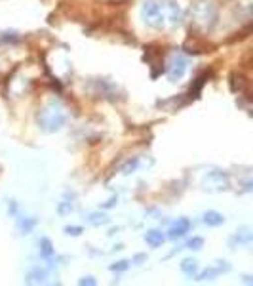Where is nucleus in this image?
<instances>
[{
  "instance_id": "3",
  "label": "nucleus",
  "mask_w": 253,
  "mask_h": 286,
  "mask_svg": "<svg viewBox=\"0 0 253 286\" xmlns=\"http://www.w3.org/2000/svg\"><path fill=\"white\" fill-rule=\"evenodd\" d=\"M189 229H191V222H189V220H185V218H181L177 224L171 225V229H169V236H171V238L183 236L185 233H189Z\"/></svg>"
},
{
  "instance_id": "9",
  "label": "nucleus",
  "mask_w": 253,
  "mask_h": 286,
  "mask_svg": "<svg viewBox=\"0 0 253 286\" xmlns=\"http://www.w3.org/2000/svg\"><path fill=\"white\" fill-rule=\"evenodd\" d=\"M189 248H193V250H200V246H202V238H193L189 244H187Z\"/></svg>"
},
{
  "instance_id": "8",
  "label": "nucleus",
  "mask_w": 253,
  "mask_h": 286,
  "mask_svg": "<svg viewBox=\"0 0 253 286\" xmlns=\"http://www.w3.org/2000/svg\"><path fill=\"white\" fill-rule=\"evenodd\" d=\"M42 246H44V248H42V254H44V256H50V254H51V244H50L48 238H42Z\"/></svg>"
},
{
  "instance_id": "12",
  "label": "nucleus",
  "mask_w": 253,
  "mask_h": 286,
  "mask_svg": "<svg viewBox=\"0 0 253 286\" xmlns=\"http://www.w3.org/2000/svg\"><path fill=\"white\" fill-rule=\"evenodd\" d=\"M80 283H82V285H86V283H88V285H96V281H92V277H88V279L80 281Z\"/></svg>"
},
{
  "instance_id": "2",
  "label": "nucleus",
  "mask_w": 253,
  "mask_h": 286,
  "mask_svg": "<svg viewBox=\"0 0 253 286\" xmlns=\"http://www.w3.org/2000/svg\"><path fill=\"white\" fill-rule=\"evenodd\" d=\"M187 65L189 61L183 57V56H173L171 59H169V65H168V75H169V80L171 82H177L179 78H183L185 75V71H187Z\"/></svg>"
},
{
  "instance_id": "4",
  "label": "nucleus",
  "mask_w": 253,
  "mask_h": 286,
  "mask_svg": "<svg viewBox=\"0 0 253 286\" xmlns=\"http://www.w3.org/2000/svg\"><path fill=\"white\" fill-rule=\"evenodd\" d=\"M204 224L209 225V227H219V225L225 224V216L223 214H219L215 210H209L204 214Z\"/></svg>"
},
{
  "instance_id": "5",
  "label": "nucleus",
  "mask_w": 253,
  "mask_h": 286,
  "mask_svg": "<svg viewBox=\"0 0 253 286\" xmlns=\"http://www.w3.org/2000/svg\"><path fill=\"white\" fill-rule=\"evenodd\" d=\"M145 240H147V244H149V246L156 248V246H160V244L166 240V236L162 235L160 231H149V233L145 235Z\"/></svg>"
},
{
  "instance_id": "7",
  "label": "nucleus",
  "mask_w": 253,
  "mask_h": 286,
  "mask_svg": "<svg viewBox=\"0 0 253 286\" xmlns=\"http://www.w3.org/2000/svg\"><path fill=\"white\" fill-rule=\"evenodd\" d=\"M234 240H238V244H250V242H252V233H250V229H242V231H236V235H234Z\"/></svg>"
},
{
  "instance_id": "6",
  "label": "nucleus",
  "mask_w": 253,
  "mask_h": 286,
  "mask_svg": "<svg viewBox=\"0 0 253 286\" xmlns=\"http://www.w3.org/2000/svg\"><path fill=\"white\" fill-rule=\"evenodd\" d=\"M181 269H183V273H185V275L193 277V275L198 273V261H196V260H183V263H181Z\"/></svg>"
},
{
  "instance_id": "1",
  "label": "nucleus",
  "mask_w": 253,
  "mask_h": 286,
  "mask_svg": "<svg viewBox=\"0 0 253 286\" xmlns=\"http://www.w3.org/2000/svg\"><path fill=\"white\" fill-rule=\"evenodd\" d=\"M143 17L154 29L175 27L181 23V8L173 0H147L143 4Z\"/></svg>"
},
{
  "instance_id": "10",
  "label": "nucleus",
  "mask_w": 253,
  "mask_h": 286,
  "mask_svg": "<svg viewBox=\"0 0 253 286\" xmlns=\"http://www.w3.org/2000/svg\"><path fill=\"white\" fill-rule=\"evenodd\" d=\"M80 231H82L80 227H67V229H65L67 235H80Z\"/></svg>"
},
{
  "instance_id": "11",
  "label": "nucleus",
  "mask_w": 253,
  "mask_h": 286,
  "mask_svg": "<svg viewBox=\"0 0 253 286\" xmlns=\"http://www.w3.org/2000/svg\"><path fill=\"white\" fill-rule=\"evenodd\" d=\"M112 269H114V271H124V269H128V261H120L118 265H112Z\"/></svg>"
}]
</instances>
